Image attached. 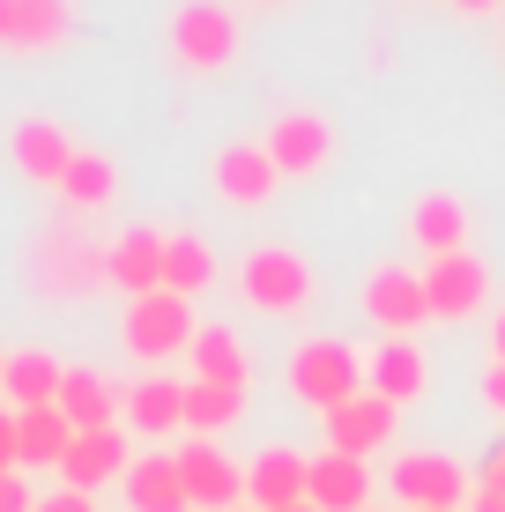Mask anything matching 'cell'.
<instances>
[{"instance_id":"1","label":"cell","mask_w":505,"mask_h":512,"mask_svg":"<svg viewBox=\"0 0 505 512\" xmlns=\"http://www.w3.org/2000/svg\"><path fill=\"white\" fill-rule=\"evenodd\" d=\"M238 290H246V305L268 312V320H298L320 282H312V260L298 245H253L246 268H238Z\"/></svg>"},{"instance_id":"2","label":"cell","mask_w":505,"mask_h":512,"mask_svg":"<svg viewBox=\"0 0 505 512\" xmlns=\"http://www.w3.org/2000/svg\"><path fill=\"white\" fill-rule=\"evenodd\" d=\"M290 394L305 401V409H342V401L364 394V357L350 342H335V334H312V342L290 357Z\"/></svg>"},{"instance_id":"3","label":"cell","mask_w":505,"mask_h":512,"mask_svg":"<svg viewBox=\"0 0 505 512\" xmlns=\"http://www.w3.org/2000/svg\"><path fill=\"white\" fill-rule=\"evenodd\" d=\"M119 334H127V349L142 364H164L179 357V349H194V297L179 290H149V297H127V320H119Z\"/></svg>"},{"instance_id":"4","label":"cell","mask_w":505,"mask_h":512,"mask_svg":"<svg viewBox=\"0 0 505 512\" xmlns=\"http://www.w3.org/2000/svg\"><path fill=\"white\" fill-rule=\"evenodd\" d=\"M238 15L223 8V0H186L179 15H171V60L194 67V75H216V67L238 60Z\"/></svg>"},{"instance_id":"5","label":"cell","mask_w":505,"mask_h":512,"mask_svg":"<svg viewBox=\"0 0 505 512\" xmlns=\"http://www.w3.org/2000/svg\"><path fill=\"white\" fill-rule=\"evenodd\" d=\"M30 275H38L45 297H90L104 282V245L82 238V223H52L30 253Z\"/></svg>"},{"instance_id":"6","label":"cell","mask_w":505,"mask_h":512,"mask_svg":"<svg viewBox=\"0 0 505 512\" xmlns=\"http://www.w3.org/2000/svg\"><path fill=\"white\" fill-rule=\"evenodd\" d=\"M394 498L409 512H461L476 498V483H468V468L454 453H402L394 461Z\"/></svg>"},{"instance_id":"7","label":"cell","mask_w":505,"mask_h":512,"mask_svg":"<svg viewBox=\"0 0 505 512\" xmlns=\"http://www.w3.org/2000/svg\"><path fill=\"white\" fill-rule=\"evenodd\" d=\"M171 461H179V483H186V498H194V512H238L246 505V468H238L216 438H186Z\"/></svg>"},{"instance_id":"8","label":"cell","mask_w":505,"mask_h":512,"mask_svg":"<svg viewBox=\"0 0 505 512\" xmlns=\"http://www.w3.org/2000/svg\"><path fill=\"white\" fill-rule=\"evenodd\" d=\"M364 312H372V327H387V342H409V334L431 320L424 275H409V268H372V282H364Z\"/></svg>"},{"instance_id":"9","label":"cell","mask_w":505,"mask_h":512,"mask_svg":"<svg viewBox=\"0 0 505 512\" xmlns=\"http://www.w3.org/2000/svg\"><path fill=\"white\" fill-rule=\"evenodd\" d=\"M75 38V0H0V52H60Z\"/></svg>"},{"instance_id":"10","label":"cell","mask_w":505,"mask_h":512,"mask_svg":"<svg viewBox=\"0 0 505 512\" xmlns=\"http://www.w3.org/2000/svg\"><path fill=\"white\" fill-rule=\"evenodd\" d=\"M424 297H431V320H468V312L491 305V268L476 253H446L424 268Z\"/></svg>"},{"instance_id":"11","label":"cell","mask_w":505,"mask_h":512,"mask_svg":"<svg viewBox=\"0 0 505 512\" xmlns=\"http://www.w3.org/2000/svg\"><path fill=\"white\" fill-rule=\"evenodd\" d=\"M268 156H275L283 179H312V171H327V156H335V127H327L320 112H275Z\"/></svg>"},{"instance_id":"12","label":"cell","mask_w":505,"mask_h":512,"mask_svg":"<svg viewBox=\"0 0 505 512\" xmlns=\"http://www.w3.org/2000/svg\"><path fill=\"white\" fill-rule=\"evenodd\" d=\"M75 149H82V141L67 134L60 119H15V127H8L15 171H23V179H38V186H60L67 164H75Z\"/></svg>"},{"instance_id":"13","label":"cell","mask_w":505,"mask_h":512,"mask_svg":"<svg viewBox=\"0 0 505 512\" xmlns=\"http://www.w3.org/2000/svg\"><path fill=\"white\" fill-rule=\"evenodd\" d=\"M127 468H134V453H127V431H75V446H67V461H60V483L67 490H104V483H127Z\"/></svg>"},{"instance_id":"14","label":"cell","mask_w":505,"mask_h":512,"mask_svg":"<svg viewBox=\"0 0 505 512\" xmlns=\"http://www.w3.org/2000/svg\"><path fill=\"white\" fill-rule=\"evenodd\" d=\"M275 186H283V171H275L268 141H231V149L216 156V193L231 208H268Z\"/></svg>"},{"instance_id":"15","label":"cell","mask_w":505,"mask_h":512,"mask_svg":"<svg viewBox=\"0 0 505 512\" xmlns=\"http://www.w3.org/2000/svg\"><path fill=\"white\" fill-rule=\"evenodd\" d=\"M387 438H394V401H379L372 386H364L357 401H342V409H327V453L364 461V453H379Z\"/></svg>"},{"instance_id":"16","label":"cell","mask_w":505,"mask_h":512,"mask_svg":"<svg viewBox=\"0 0 505 512\" xmlns=\"http://www.w3.org/2000/svg\"><path fill=\"white\" fill-rule=\"evenodd\" d=\"M104 282L127 290V297L164 290V231H119L104 245Z\"/></svg>"},{"instance_id":"17","label":"cell","mask_w":505,"mask_h":512,"mask_svg":"<svg viewBox=\"0 0 505 512\" xmlns=\"http://www.w3.org/2000/svg\"><path fill=\"white\" fill-rule=\"evenodd\" d=\"M305 483H312V461H298L290 446H268L246 468V505L253 512H290V505H305Z\"/></svg>"},{"instance_id":"18","label":"cell","mask_w":505,"mask_h":512,"mask_svg":"<svg viewBox=\"0 0 505 512\" xmlns=\"http://www.w3.org/2000/svg\"><path fill=\"white\" fill-rule=\"evenodd\" d=\"M119 416L142 438H171V431H186V386L179 379H134L127 401H119Z\"/></svg>"},{"instance_id":"19","label":"cell","mask_w":505,"mask_h":512,"mask_svg":"<svg viewBox=\"0 0 505 512\" xmlns=\"http://www.w3.org/2000/svg\"><path fill=\"white\" fill-rule=\"evenodd\" d=\"M305 505H320V512H372V475H364V461L320 453V461H312V483H305Z\"/></svg>"},{"instance_id":"20","label":"cell","mask_w":505,"mask_h":512,"mask_svg":"<svg viewBox=\"0 0 505 512\" xmlns=\"http://www.w3.org/2000/svg\"><path fill=\"white\" fill-rule=\"evenodd\" d=\"M364 386H372L379 401H424V386H431V364H424V349L416 342H387L379 357H364Z\"/></svg>"},{"instance_id":"21","label":"cell","mask_w":505,"mask_h":512,"mask_svg":"<svg viewBox=\"0 0 505 512\" xmlns=\"http://www.w3.org/2000/svg\"><path fill=\"white\" fill-rule=\"evenodd\" d=\"M409 238H416V253H431V260L468 253V208L454 193H424V201L409 208Z\"/></svg>"},{"instance_id":"22","label":"cell","mask_w":505,"mask_h":512,"mask_svg":"<svg viewBox=\"0 0 505 512\" xmlns=\"http://www.w3.org/2000/svg\"><path fill=\"white\" fill-rule=\"evenodd\" d=\"M119 401H127V394H119V386L104 379V372H67L52 409L75 423V431H112V423H119Z\"/></svg>"},{"instance_id":"23","label":"cell","mask_w":505,"mask_h":512,"mask_svg":"<svg viewBox=\"0 0 505 512\" xmlns=\"http://www.w3.org/2000/svg\"><path fill=\"white\" fill-rule=\"evenodd\" d=\"M75 216H97V208H112L119 201V164L104 149H75V164H67V179L52 186Z\"/></svg>"},{"instance_id":"24","label":"cell","mask_w":505,"mask_h":512,"mask_svg":"<svg viewBox=\"0 0 505 512\" xmlns=\"http://www.w3.org/2000/svg\"><path fill=\"white\" fill-rule=\"evenodd\" d=\"M127 505L134 512H194V498H186V483H179V461H171V453H142V461L127 468Z\"/></svg>"},{"instance_id":"25","label":"cell","mask_w":505,"mask_h":512,"mask_svg":"<svg viewBox=\"0 0 505 512\" xmlns=\"http://www.w3.org/2000/svg\"><path fill=\"white\" fill-rule=\"evenodd\" d=\"M186 357H194V379H208V386H238V394L253 386V357H246V342H238L231 327H201Z\"/></svg>"},{"instance_id":"26","label":"cell","mask_w":505,"mask_h":512,"mask_svg":"<svg viewBox=\"0 0 505 512\" xmlns=\"http://www.w3.org/2000/svg\"><path fill=\"white\" fill-rule=\"evenodd\" d=\"M67 446H75V423L60 409H15V453H23V468H60Z\"/></svg>"},{"instance_id":"27","label":"cell","mask_w":505,"mask_h":512,"mask_svg":"<svg viewBox=\"0 0 505 512\" xmlns=\"http://www.w3.org/2000/svg\"><path fill=\"white\" fill-rule=\"evenodd\" d=\"M60 379H67L60 357H45V349H15V357H8V386H0V394H8L15 409H52V401H60Z\"/></svg>"},{"instance_id":"28","label":"cell","mask_w":505,"mask_h":512,"mask_svg":"<svg viewBox=\"0 0 505 512\" xmlns=\"http://www.w3.org/2000/svg\"><path fill=\"white\" fill-rule=\"evenodd\" d=\"M208 282H216V245L194 238V231H171V238H164V290L201 297Z\"/></svg>"},{"instance_id":"29","label":"cell","mask_w":505,"mask_h":512,"mask_svg":"<svg viewBox=\"0 0 505 512\" xmlns=\"http://www.w3.org/2000/svg\"><path fill=\"white\" fill-rule=\"evenodd\" d=\"M246 416V394L238 386H208V379H186V431L194 438H216Z\"/></svg>"},{"instance_id":"30","label":"cell","mask_w":505,"mask_h":512,"mask_svg":"<svg viewBox=\"0 0 505 512\" xmlns=\"http://www.w3.org/2000/svg\"><path fill=\"white\" fill-rule=\"evenodd\" d=\"M0 512H38V498H30V483H23V468L0 475Z\"/></svg>"},{"instance_id":"31","label":"cell","mask_w":505,"mask_h":512,"mask_svg":"<svg viewBox=\"0 0 505 512\" xmlns=\"http://www.w3.org/2000/svg\"><path fill=\"white\" fill-rule=\"evenodd\" d=\"M476 490H483V498H498V505H505V446L491 453V461H483V475H476Z\"/></svg>"},{"instance_id":"32","label":"cell","mask_w":505,"mask_h":512,"mask_svg":"<svg viewBox=\"0 0 505 512\" xmlns=\"http://www.w3.org/2000/svg\"><path fill=\"white\" fill-rule=\"evenodd\" d=\"M23 468V453H15V409H0V475Z\"/></svg>"},{"instance_id":"33","label":"cell","mask_w":505,"mask_h":512,"mask_svg":"<svg viewBox=\"0 0 505 512\" xmlns=\"http://www.w3.org/2000/svg\"><path fill=\"white\" fill-rule=\"evenodd\" d=\"M38 512H97L82 490H52V498H38Z\"/></svg>"},{"instance_id":"34","label":"cell","mask_w":505,"mask_h":512,"mask_svg":"<svg viewBox=\"0 0 505 512\" xmlns=\"http://www.w3.org/2000/svg\"><path fill=\"white\" fill-rule=\"evenodd\" d=\"M483 401L505 416V364H491V372H483Z\"/></svg>"},{"instance_id":"35","label":"cell","mask_w":505,"mask_h":512,"mask_svg":"<svg viewBox=\"0 0 505 512\" xmlns=\"http://www.w3.org/2000/svg\"><path fill=\"white\" fill-rule=\"evenodd\" d=\"M491 364H505V312H498V327H491Z\"/></svg>"},{"instance_id":"36","label":"cell","mask_w":505,"mask_h":512,"mask_svg":"<svg viewBox=\"0 0 505 512\" xmlns=\"http://www.w3.org/2000/svg\"><path fill=\"white\" fill-rule=\"evenodd\" d=\"M468 512H505L498 498H483V490H476V498H468Z\"/></svg>"},{"instance_id":"37","label":"cell","mask_w":505,"mask_h":512,"mask_svg":"<svg viewBox=\"0 0 505 512\" xmlns=\"http://www.w3.org/2000/svg\"><path fill=\"white\" fill-rule=\"evenodd\" d=\"M454 8H468V15H483V8H498V0H454Z\"/></svg>"},{"instance_id":"38","label":"cell","mask_w":505,"mask_h":512,"mask_svg":"<svg viewBox=\"0 0 505 512\" xmlns=\"http://www.w3.org/2000/svg\"><path fill=\"white\" fill-rule=\"evenodd\" d=\"M0 386H8V349H0Z\"/></svg>"},{"instance_id":"39","label":"cell","mask_w":505,"mask_h":512,"mask_svg":"<svg viewBox=\"0 0 505 512\" xmlns=\"http://www.w3.org/2000/svg\"><path fill=\"white\" fill-rule=\"evenodd\" d=\"M290 512H320V505H290Z\"/></svg>"},{"instance_id":"40","label":"cell","mask_w":505,"mask_h":512,"mask_svg":"<svg viewBox=\"0 0 505 512\" xmlns=\"http://www.w3.org/2000/svg\"><path fill=\"white\" fill-rule=\"evenodd\" d=\"M238 512H246V505H238Z\"/></svg>"}]
</instances>
